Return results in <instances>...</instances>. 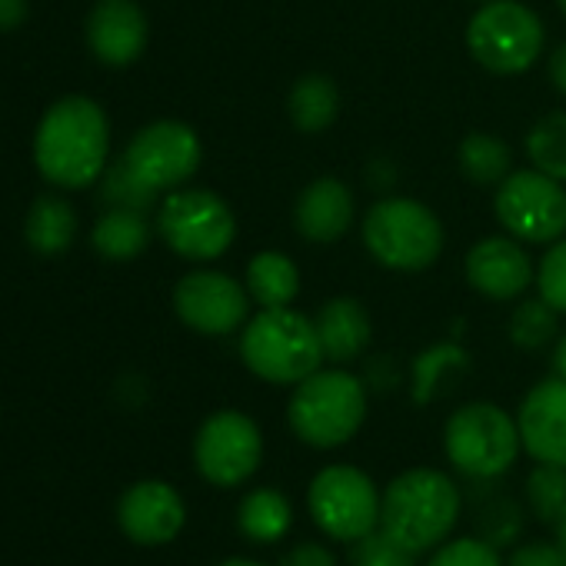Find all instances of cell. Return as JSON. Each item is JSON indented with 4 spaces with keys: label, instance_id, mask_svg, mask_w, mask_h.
<instances>
[{
    "label": "cell",
    "instance_id": "cell-21",
    "mask_svg": "<svg viewBox=\"0 0 566 566\" xmlns=\"http://www.w3.org/2000/svg\"><path fill=\"white\" fill-rule=\"evenodd\" d=\"M301 291L297 263L280 250H260L247 263V294L260 307H291Z\"/></svg>",
    "mask_w": 566,
    "mask_h": 566
},
{
    "label": "cell",
    "instance_id": "cell-37",
    "mask_svg": "<svg viewBox=\"0 0 566 566\" xmlns=\"http://www.w3.org/2000/svg\"><path fill=\"white\" fill-rule=\"evenodd\" d=\"M549 84H553V91L556 94H563L566 97V44H559L553 54H549Z\"/></svg>",
    "mask_w": 566,
    "mask_h": 566
},
{
    "label": "cell",
    "instance_id": "cell-19",
    "mask_svg": "<svg viewBox=\"0 0 566 566\" xmlns=\"http://www.w3.org/2000/svg\"><path fill=\"white\" fill-rule=\"evenodd\" d=\"M317 334H321V347H324L327 360L350 364L370 347L374 324H370V314L360 301L334 297L317 314Z\"/></svg>",
    "mask_w": 566,
    "mask_h": 566
},
{
    "label": "cell",
    "instance_id": "cell-26",
    "mask_svg": "<svg viewBox=\"0 0 566 566\" xmlns=\"http://www.w3.org/2000/svg\"><path fill=\"white\" fill-rule=\"evenodd\" d=\"M526 157L536 170L566 184V111H549L526 130Z\"/></svg>",
    "mask_w": 566,
    "mask_h": 566
},
{
    "label": "cell",
    "instance_id": "cell-24",
    "mask_svg": "<svg viewBox=\"0 0 566 566\" xmlns=\"http://www.w3.org/2000/svg\"><path fill=\"white\" fill-rule=\"evenodd\" d=\"M91 243L107 260H134V256H140L147 250L150 227H147L144 213L114 207L111 213H104L97 220V227L91 233Z\"/></svg>",
    "mask_w": 566,
    "mask_h": 566
},
{
    "label": "cell",
    "instance_id": "cell-6",
    "mask_svg": "<svg viewBox=\"0 0 566 566\" xmlns=\"http://www.w3.org/2000/svg\"><path fill=\"white\" fill-rule=\"evenodd\" d=\"M443 450L450 467L463 476L496 480L516 463L523 440L516 417L490 400H473L450 413L443 427Z\"/></svg>",
    "mask_w": 566,
    "mask_h": 566
},
{
    "label": "cell",
    "instance_id": "cell-28",
    "mask_svg": "<svg viewBox=\"0 0 566 566\" xmlns=\"http://www.w3.org/2000/svg\"><path fill=\"white\" fill-rule=\"evenodd\" d=\"M556 317L559 314L543 297L523 301L510 317V340L520 350H539L556 337Z\"/></svg>",
    "mask_w": 566,
    "mask_h": 566
},
{
    "label": "cell",
    "instance_id": "cell-35",
    "mask_svg": "<svg viewBox=\"0 0 566 566\" xmlns=\"http://www.w3.org/2000/svg\"><path fill=\"white\" fill-rule=\"evenodd\" d=\"M280 566H340V563L324 543L307 539V543H297V546H291L287 553H283Z\"/></svg>",
    "mask_w": 566,
    "mask_h": 566
},
{
    "label": "cell",
    "instance_id": "cell-8",
    "mask_svg": "<svg viewBox=\"0 0 566 566\" xmlns=\"http://www.w3.org/2000/svg\"><path fill=\"white\" fill-rule=\"evenodd\" d=\"M380 496L384 490L360 467L331 463L311 480L307 510L324 536L354 546L380 530Z\"/></svg>",
    "mask_w": 566,
    "mask_h": 566
},
{
    "label": "cell",
    "instance_id": "cell-36",
    "mask_svg": "<svg viewBox=\"0 0 566 566\" xmlns=\"http://www.w3.org/2000/svg\"><path fill=\"white\" fill-rule=\"evenodd\" d=\"M28 18V0H0V31H14Z\"/></svg>",
    "mask_w": 566,
    "mask_h": 566
},
{
    "label": "cell",
    "instance_id": "cell-12",
    "mask_svg": "<svg viewBox=\"0 0 566 566\" xmlns=\"http://www.w3.org/2000/svg\"><path fill=\"white\" fill-rule=\"evenodd\" d=\"M174 311L190 331L203 337H227L243 331L250 321V294L247 283L230 273L193 270L174 287Z\"/></svg>",
    "mask_w": 566,
    "mask_h": 566
},
{
    "label": "cell",
    "instance_id": "cell-40",
    "mask_svg": "<svg viewBox=\"0 0 566 566\" xmlns=\"http://www.w3.org/2000/svg\"><path fill=\"white\" fill-rule=\"evenodd\" d=\"M556 543H559V546H563V553H566V520L556 526Z\"/></svg>",
    "mask_w": 566,
    "mask_h": 566
},
{
    "label": "cell",
    "instance_id": "cell-39",
    "mask_svg": "<svg viewBox=\"0 0 566 566\" xmlns=\"http://www.w3.org/2000/svg\"><path fill=\"white\" fill-rule=\"evenodd\" d=\"M217 566H266V563H260V559H247V556H230V559H223V563H217Z\"/></svg>",
    "mask_w": 566,
    "mask_h": 566
},
{
    "label": "cell",
    "instance_id": "cell-32",
    "mask_svg": "<svg viewBox=\"0 0 566 566\" xmlns=\"http://www.w3.org/2000/svg\"><path fill=\"white\" fill-rule=\"evenodd\" d=\"M536 291L556 314L566 317V237L549 243V250L543 253L536 266Z\"/></svg>",
    "mask_w": 566,
    "mask_h": 566
},
{
    "label": "cell",
    "instance_id": "cell-18",
    "mask_svg": "<svg viewBox=\"0 0 566 566\" xmlns=\"http://www.w3.org/2000/svg\"><path fill=\"white\" fill-rule=\"evenodd\" d=\"M294 227L311 243H337L354 227V193L337 177L311 180L294 203Z\"/></svg>",
    "mask_w": 566,
    "mask_h": 566
},
{
    "label": "cell",
    "instance_id": "cell-31",
    "mask_svg": "<svg viewBox=\"0 0 566 566\" xmlns=\"http://www.w3.org/2000/svg\"><path fill=\"white\" fill-rule=\"evenodd\" d=\"M460 367H467V354L460 347H433V350H427L413 367V400L427 403L437 394L443 374L460 370Z\"/></svg>",
    "mask_w": 566,
    "mask_h": 566
},
{
    "label": "cell",
    "instance_id": "cell-14",
    "mask_svg": "<svg viewBox=\"0 0 566 566\" xmlns=\"http://www.w3.org/2000/svg\"><path fill=\"white\" fill-rule=\"evenodd\" d=\"M463 266H467L470 287L493 304L523 297L536 280V266H533L523 240H516L510 233L476 240L470 247Z\"/></svg>",
    "mask_w": 566,
    "mask_h": 566
},
{
    "label": "cell",
    "instance_id": "cell-15",
    "mask_svg": "<svg viewBox=\"0 0 566 566\" xmlns=\"http://www.w3.org/2000/svg\"><path fill=\"white\" fill-rule=\"evenodd\" d=\"M117 523L127 539L140 546H164L177 539L187 523V503L177 486L164 480H140L124 490L117 503Z\"/></svg>",
    "mask_w": 566,
    "mask_h": 566
},
{
    "label": "cell",
    "instance_id": "cell-13",
    "mask_svg": "<svg viewBox=\"0 0 566 566\" xmlns=\"http://www.w3.org/2000/svg\"><path fill=\"white\" fill-rule=\"evenodd\" d=\"M203 160V147L193 127L180 120H157L134 134L124 150V164L157 193L184 187Z\"/></svg>",
    "mask_w": 566,
    "mask_h": 566
},
{
    "label": "cell",
    "instance_id": "cell-2",
    "mask_svg": "<svg viewBox=\"0 0 566 566\" xmlns=\"http://www.w3.org/2000/svg\"><path fill=\"white\" fill-rule=\"evenodd\" d=\"M460 506L463 496L450 473L413 467L387 483L380 496V533H387L413 556H423L450 539L460 520Z\"/></svg>",
    "mask_w": 566,
    "mask_h": 566
},
{
    "label": "cell",
    "instance_id": "cell-9",
    "mask_svg": "<svg viewBox=\"0 0 566 566\" xmlns=\"http://www.w3.org/2000/svg\"><path fill=\"white\" fill-rule=\"evenodd\" d=\"M164 243L184 260H217L237 240V217L213 190H174L157 210Z\"/></svg>",
    "mask_w": 566,
    "mask_h": 566
},
{
    "label": "cell",
    "instance_id": "cell-29",
    "mask_svg": "<svg viewBox=\"0 0 566 566\" xmlns=\"http://www.w3.org/2000/svg\"><path fill=\"white\" fill-rule=\"evenodd\" d=\"M104 200L114 203V207H120V210H137V213H144V210H150V207L157 203V190L147 187V184L124 164V157H120L111 170H104Z\"/></svg>",
    "mask_w": 566,
    "mask_h": 566
},
{
    "label": "cell",
    "instance_id": "cell-20",
    "mask_svg": "<svg viewBox=\"0 0 566 566\" xmlns=\"http://www.w3.org/2000/svg\"><path fill=\"white\" fill-rule=\"evenodd\" d=\"M237 526L253 543H280L294 526V506L276 486L250 490L237 506Z\"/></svg>",
    "mask_w": 566,
    "mask_h": 566
},
{
    "label": "cell",
    "instance_id": "cell-34",
    "mask_svg": "<svg viewBox=\"0 0 566 566\" xmlns=\"http://www.w3.org/2000/svg\"><path fill=\"white\" fill-rule=\"evenodd\" d=\"M506 566H566V553L559 543H549V539H530V543H520Z\"/></svg>",
    "mask_w": 566,
    "mask_h": 566
},
{
    "label": "cell",
    "instance_id": "cell-27",
    "mask_svg": "<svg viewBox=\"0 0 566 566\" xmlns=\"http://www.w3.org/2000/svg\"><path fill=\"white\" fill-rule=\"evenodd\" d=\"M526 503L533 516L546 526H559L566 520V467L536 463L523 483Z\"/></svg>",
    "mask_w": 566,
    "mask_h": 566
},
{
    "label": "cell",
    "instance_id": "cell-16",
    "mask_svg": "<svg viewBox=\"0 0 566 566\" xmlns=\"http://www.w3.org/2000/svg\"><path fill=\"white\" fill-rule=\"evenodd\" d=\"M516 427L523 450L536 463H556L566 467V380L549 377L526 390Z\"/></svg>",
    "mask_w": 566,
    "mask_h": 566
},
{
    "label": "cell",
    "instance_id": "cell-3",
    "mask_svg": "<svg viewBox=\"0 0 566 566\" xmlns=\"http://www.w3.org/2000/svg\"><path fill=\"white\" fill-rule=\"evenodd\" d=\"M240 360L263 384L297 387L317 374L327 357L317 321L294 307H260L240 331Z\"/></svg>",
    "mask_w": 566,
    "mask_h": 566
},
{
    "label": "cell",
    "instance_id": "cell-33",
    "mask_svg": "<svg viewBox=\"0 0 566 566\" xmlns=\"http://www.w3.org/2000/svg\"><path fill=\"white\" fill-rule=\"evenodd\" d=\"M350 566H417V556L394 543L387 533H370L350 549Z\"/></svg>",
    "mask_w": 566,
    "mask_h": 566
},
{
    "label": "cell",
    "instance_id": "cell-41",
    "mask_svg": "<svg viewBox=\"0 0 566 566\" xmlns=\"http://www.w3.org/2000/svg\"><path fill=\"white\" fill-rule=\"evenodd\" d=\"M556 8H559V11L566 14V0H556Z\"/></svg>",
    "mask_w": 566,
    "mask_h": 566
},
{
    "label": "cell",
    "instance_id": "cell-7",
    "mask_svg": "<svg viewBox=\"0 0 566 566\" xmlns=\"http://www.w3.org/2000/svg\"><path fill=\"white\" fill-rule=\"evenodd\" d=\"M543 21L516 0H483L467 24L470 57L496 77L530 71L543 54Z\"/></svg>",
    "mask_w": 566,
    "mask_h": 566
},
{
    "label": "cell",
    "instance_id": "cell-22",
    "mask_svg": "<svg viewBox=\"0 0 566 566\" xmlns=\"http://www.w3.org/2000/svg\"><path fill=\"white\" fill-rule=\"evenodd\" d=\"M287 114L291 124L301 134H324L327 127H334L337 114H340V91L331 77L324 74H307L291 87L287 97Z\"/></svg>",
    "mask_w": 566,
    "mask_h": 566
},
{
    "label": "cell",
    "instance_id": "cell-25",
    "mask_svg": "<svg viewBox=\"0 0 566 566\" xmlns=\"http://www.w3.org/2000/svg\"><path fill=\"white\" fill-rule=\"evenodd\" d=\"M457 160H460V170L467 174V180H473L480 187H500L513 164L506 140H500L496 134H483V130H473L463 137Z\"/></svg>",
    "mask_w": 566,
    "mask_h": 566
},
{
    "label": "cell",
    "instance_id": "cell-1",
    "mask_svg": "<svg viewBox=\"0 0 566 566\" xmlns=\"http://www.w3.org/2000/svg\"><path fill=\"white\" fill-rule=\"evenodd\" d=\"M111 154V124L97 101L91 97H64L57 101L34 137V164L38 170L67 190L91 187L107 170Z\"/></svg>",
    "mask_w": 566,
    "mask_h": 566
},
{
    "label": "cell",
    "instance_id": "cell-30",
    "mask_svg": "<svg viewBox=\"0 0 566 566\" xmlns=\"http://www.w3.org/2000/svg\"><path fill=\"white\" fill-rule=\"evenodd\" d=\"M423 566H506L496 543L483 536H457L440 543Z\"/></svg>",
    "mask_w": 566,
    "mask_h": 566
},
{
    "label": "cell",
    "instance_id": "cell-4",
    "mask_svg": "<svg viewBox=\"0 0 566 566\" xmlns=\"http://www.w3.org/2000/svg\"><path fill=\"white\" fill-rule=\"evenodd\" d=\"M367 420V387L350 370H317L301 380L287 403V423L314 450L350 443Z\"/></svg>",
    "mask_w": 566,
    "mask_h": 566
},
{
    "label": "cell",
    "instance_id": "cell-10",
    "mask_svg": "<svg viewBox=\"0 0 566 566\" xmlns=\"http://www.w3.org/2000/svg\"><path fill=\"white\" fill-rule=\"evenodd\" d=\"M493 210L500 227L523 243H556L566 237V190L543 170H510L496 187Z\"/></svg>",
    "mask_w": 566,
    "mask_h": 566
},
{
    "label": "cell",
    "instance_id": "cell-11",
    "mask_svg": "<svg viewBox=\"0 0 566 566\" xmlns=\"http://www.w3.org/2000/svg\"><path fill=\"white\" fill-rule=\"evenodd\" d=\"M193 463L213 486H240L263 463V433L240 410L210 413L193 437Z\"/></svg>",
    "mask_w": 566,
    "mask_h": 566
},
{
    "label": "cell",
    "instance_id": "cell-17",
    "mask_svg": "<svg viewBox=\"0 0 566 566\" xmlns=\"http://www.w3.org/2000/svg\"><path fill=\"white\" fill-rule=\"evenodd\" d=\"M147 18L137 0H101L87 18V44L107 67L134 64L147 48Z\"/></svg>",
    "mask_w": 566,
    "mask_h": 566
},
{
    "label": "cell",
    "instance_id": "cell-5",
    "mask_svg": "<svg viewBox=\"0 0 566 566\" xmlns=\"http://www.w3.org/2000/svg\"><path fill=\"white\" fill-rule=\"evenodd\" d=\"M364 247L387 270L420 273L443 253V223L420 200L384 197L364 217Z\"/></svg>",
    "mask_w": 566,
    "mask_h": 566
},
{
    "label": "cell",
    "instance_id": "cell-38",
    "mask_svg": "<svg viewBox=\"0 0 566 566\" xmlns=\"http://www.w3.org/2000/svg\"><path fill=\"white\" fill-rule=\"evenodd\" d=\"M553 377L566 380V337H559L553 347Z\"/></svg>",
    "mask_w": 566,
    "mask_h": 566
},
{
    "label": "cell",
    "instance_id": "cell-23",
    "mask_svg": "<svg viewBox=\"0 0 566 566\" xmlns=\"http://www.w3.org/2000/svg\"><path fill=\"white\" fill-rule=\"evenodd\" d=\"M74 233H77V213L64 197L48 193V197L34 200V207L28 213L31 250H38L44 256H57L74 243Z\"/></svg>",
    "mask_w": 566,
    "mask_h": 566
}]
</instances>
